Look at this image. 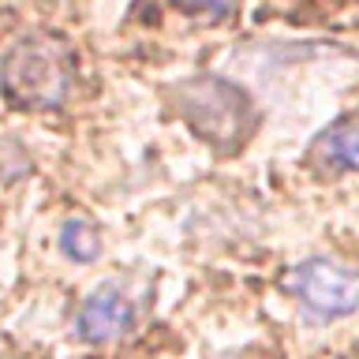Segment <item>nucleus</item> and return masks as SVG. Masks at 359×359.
I'll return each instance as SVG.
<instances>
[{
  "label": "nucleus",
  "instance_id": "nucleus-5",
  "mask_svg": "<svg viewBox=\"0 0 359 359\" xmlns=\"http://www.w3.org/2000/svg\"><path fill=\"white\" fill-rule=\"evenodd\" d=\"M311 157L333 172H359V116H344L314 135Z\"/></svg>",
  "mask_w": 359,
  "mask_h": 359
},
{
  "label": "nucleus",
  "instance_id": "nucleus-4",
  "mask_svg": "<svg viewBox=\"0 0 359 359\" xmlns=\"http://www.w3.org/2000/svg\"><path fill=\"white\" fill-rule=\"evenodd\" d=\"M135 330V303L120 285H101L83 299L75 314V337L86 344H112Z\"/></svg>",
  "mask_w": 359,
  "mask_h": 359
},
{
  "label": "nucleus",
  "instance_id": "nucleus-2",
  "mask_svg": "<svg viewBox=\"0 0 359 359\" xmlns=\"http://www.w3.org/2000/svg\"><path fill=\"white\" fill-rule=\"evenodd\" d=\"M75 86V53L60 34L30 30L0 60V94L22 112H56Z\"/></svg>",
  "mask_w": 359,
  "mask_h": 359
},
{
  "label": "nucleus",
  "instance_id": "nucleus-6",
  "mask_svg": "<svg viewBox=\"0 0 359 359\" xmlns=\"http://www.w3.org/2000/svg\"><path fill=\"white\" fill-rule=\"evenodd\" d=\"M60 251L72 258V262H97L101 258V232H97V224H90L83 217H72V221H64V229H60Z\"/></svg>",
  "mask_w": 359,
  "mask_h": 359
},
{
  "label": "nucleus",
  "instance_id": "nucleus-7",
  "mask_svg": "<svg viewBox=\"0 0 359 359\" xmlns=\"http://www.w3.org/2000/svg\"><path fill=\"white\" fill-rule=\"evenodd\" d=\"M176 11L184 15H195V19H206V22H224L236 15L240 0H168Z\"/></svg>",
  "mask_w": 359,
  "mask_h": 359
},
{
  "label": "nucleus",
  "instance_id": "nucleus-1",
  "mask_svg": "<svg viewBox=\"0 0 359 359\" xmlns=\"http://www.w3.org/2000/svg\"><path fill=\"white\" fill-rule=\"evenodd\" d=\"M168 109L180 123L217 154H240L258 131V105L251 90L217 72L184 75L168 86Z\"/></svg>",
  "mask_w": 359,
  "mask_h": 359
},
{
  "label": "nucleus",
  "instance_id": "nucleus-3",
  "mask_svg": "<svg viewBox=\"0 0 359 359\" xmlns=\"http://www.w3.org/2000/svg\"><path fill=\"white\" fill-rule=\"evenodd\" d=\"M292 296L314 318H348L359 311V269L337 258H307L292 269Z\"/></svg>",
  "mask_w": 359,
  "mask_h": 359
}]
</instances>
